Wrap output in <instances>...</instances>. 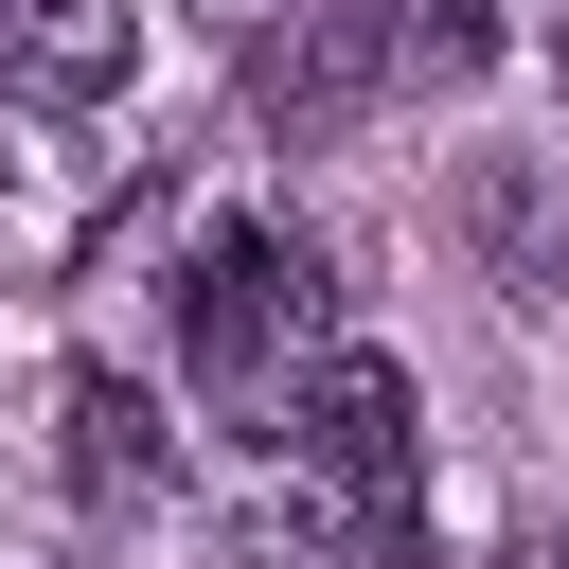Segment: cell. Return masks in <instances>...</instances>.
<instances>
[{
    "mask_svg": "<svg viewBox=\"0 0 569 569\" xmlns=\"http://www.w3.org/2000/svg\"><path fill=\"white\" fill-rule=\"evenodd\" d=\"M53 462H71V498H89V516L160 498V391H142V373H107V356H71V391H53Z\"/></svg>",
    "mask_w": 569,
    "mask_h": 569,
    "instance_id": "5b68a950",
    "label": "cell"
},
{
    "mask_svg": "<svg viewBox=\"0 0 569 569\" xmlns=\"http://www.w3.org/2000/svg\"><path fill=\"white\" fill-rule=\"evenodd\" d=\"M373 53H391V89H480L498 71V0H373Z\"/></svg>",
    "mask_w": 569,
    "mask_h": 569,
    "instance_id": "8992f818",
    "label": "cell"
},
{
    "mask_svg": "<svg viewBox=\"0 0 569 569\" xmlns=\"http://www.w3.org/2000/svg\"><path fill=\"white\" fill-rule=\"evenodd\" d=\"M178 356H196L213 409H267V427H284V391L338 356V284H320V249L267 231V213H231V231L178 267Z\"/></svg>",
    "mask_w": 569,
    "mask_h": 569,
    "instance_id": "6da1fadb",
    "label": "cell"
},
{
    "mask_svg": "<svg viewBox=\"0 0 569 569\" xmlns=\"http://www.w3.org/2000/svg\"><path fill=\"white\" fill-rule=\"evenodd\" d=\"M142 71V0H0V89L18 107H107Z\"/></svg>",
    "mask_w": 569,
    "mask_h": 569,
    "instance_id": "277c9868",
    "label": "cell"
},
{
    "mask_svg": "<svg viewBox=\"0 0 569 569\" xmlns=\"http://www.w3.org/2000/svg\"><path fill=\"white\" fill-rule=\"evenodd\" d=\"M445 231L480 249V284H498L516 320H551V302H569V196H551L533 160H462V196H445Z\"/></svg>",
    "mask_w": 569,
    "mask_h": 569,
    "instance_id": "3957f363",
    "label": "cell"
},
{
    "mask_svg": "<svg viewBox=\"0 0 569 569\" xmlns=\"http://www.w3.org/2000/svg\"><path fill=\"white\" fill-rule=\"evenodd\" d=\"M196 18H213V36H249V53H267V36H284V18H302V0H196Z\"/></svg>",
    "mask_w": 569,
    "mask_h": 569,
    "instance_id": "52a82bcc",
    "label": "cell"
},
{
    "mask_svg": "<svg viewBox=\"0 0 569 569\" xmlns=\"http://www.w3.org/2000/svg\"><path fill=\"white\" fill-rule=\"evenodd\" d=\"M249 107L284 124V142H338V124H373L391 107V53H373V0H302L267 53H249Z\"/></svg>",
    "mask_w": 569,
    "mask_h": 569,
    "instance_id": "7a4b0ae2",
    "label": "cell"
},
{
    "mask_svg": "<svg viewBox=\"0 0 569 569\" xmlns=\"http://www.w3.org/2000/svg\"><path fill=\"white\" fill-rule=\"evenodd\" d=\"M551 569H569V551H551Z\"/></svg>",
    "mask_w": 569,
    "mask_h": 569,
    "instance_id": "ba28073f",
    "label": "cell"
}]
</instances>
